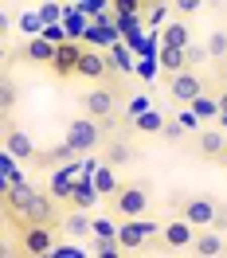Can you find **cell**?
I'll list each match as a JSON object with an SVG mask.
<instances>
[{
    "instance_id": "cell-15",
    "label": "cell",
    "mask_w": 227,
    "mask_h": 258,
    "mask_svg": "<svg viewBox=\"0 0 227 258\" xmlns=\"http://www.w3.org/2000/svg\"><path fill=\"white\" fill-rule=\"evenodd\" d=\"M164 125H168V113H161L157 106H149L145 113L133 117V129H137V133H164Z\"/></svg>"
},
{
    "instance_id": "cell-23",
    "label": "cell",
    "mask_w": 227,
    "mask_h": 258,
    "mask_svg": "<svg viewBox=\"0 0 227 258\" xmlns=\"http://www.w3.org/2000/svg\"><path fill=\"white\" fill-rule=\"evenodd\" d=\"M130 161H133V149L126 145V141L110 145V153H106V164H114V168H118V164H130Z\"/></svg>"
},
{
    "instance_id": "cell-27",
    "label": "cell",
    "mask_w": 227,
    "mask_h": 258,
    "mask_svg": "<svg viewBox=\"0 0 227 258\" xmlns=\"http://www.w3.org/2000/svg\"><path fill=\"white\" fill-rule=\"evenodd\" d=\"M173 8H177L184 20H188V16H196V12L204 8V0H173Z\"/></svg>"
},
{
    "instance_id": "cell-13",
    "label": "cell",
    "mask_w": 227,
    "mask_h": 258,
    "mask_svg": "<svg viewBox=\"0 0 227 258\" xmlns=\"http://www.w3.org/2000/svg\"><path fill=\"white\" fill-rule=\"evenodd\" d=\"M4 149L12 153V157H20V161H32L35 157V145L28 133H20L16 125H4Z\"/></svg>"
},
{
    "instance_id": "cell-26",
    "label": "cell",
    "mask_w": 227,
    "mask_h": 258,
    "mask_svg": "<svg viewBox=\"0 0 227 258\" xmlns=\"http://www.w3.org/2000/svg\"><path fill=\"white\" fill-rule=\"evenodd\" d=\"M75 157H79V153H75V149L67 145V141H63L59 149H55V153H47V161H51V164H71Z\"/></svg>"
},
{
    "instance_id": "cell-18",
    "label": "cell",
    "mask_w": 227,
    "mask_h": 258,
    "mask_svg": "<svg viewBox=\"0 0 227 258\" xmlns=\"http://www.w3.org/2000/svg\"><path fill=\"white\" fill-rule=\"evenodd\" d=\"M94 188L106 196V200H114V192L122 188V180H118V168H114V164H98V168H94Z\"/></svg>"
},
{
    "instance_id": "cell-3",
    "label": "cell",
    "mask_w": 227,
    "mask_h": 258,
    "mask_svg": "<svg viewBox=\"0 0 227 258\" xmlns=\"http://www.w3.org/2000/svg\"><path fill=\"white\" fill-rule=\"evenodd\" d=\"M67 145L75 149V153H90V149L102 145V121L98 117H75L71 125H67Z\"/></svg>"
},
{
    "instance_id": "cell-5",
    "label": "cell",
    "mask_w": 227,
    "mask_h": 258,
    "mask_svg": "<svg viewBox=\"0 0 227 258\" xmlns=\"http://www.w3.org/2000/svg\"><path fill=\"white\" fill-rule=\"evenodd\" d=\"M118 90L114 86H90L86 94H82V110L90 113V117H98V121H110L114 113H118Z\"/></svg>"
},
{
    "instance_id": "cell-28",
    "label": "cell",
    "mask_w": 227,
    "mask_h": 258,
    "mask_svg": "<svg viewBox=\"0 0 227 258\" xmlns=\"http://www.w3.org/2000/svg\"><path fill=\"white\" fill-rule=\"evenodd\" d=\"M141 4H145V0H114V8H118L122 16H133V12L141 8Z\"/></svg>"
},
{
    "instance_id": "cell-30",
    "label": "cell",
    "mask_w": 227,
    "mask_h": 258,
    "mask_svg": "<svg viewBox=\"0 0 227 258\" xmlns=\"http://www.w3.org/2000/svg\"><path fill=\"white\" fill-rule=\"evenodd\" d=\"M0 98H4V113H8V110H12V102H16V90H12V82H4Z\"/></svg>"
},
{
    "instance_id": "cell-6",
    "label": "cell",
    "mask_w": 227,
    "mask_h": 258,
    "mask_svg": "<svg viewBox=\"0 0 227 258\" xmlns=\"http://www.w3.org/2000/svg\"><path fill=\"white\" fill-rule=\"evenodd\" d=\"M20 250L24 254H55V235H51L47 223H28L20 231Z\"/></svg>"
},
{
    "instance_id": "cell-21",
    "label": "cell",
    "mask_w": 227,
    "mask_h": 258,
    "mask_svg": "<svg viewBox=\"0 0 227 258\" xmlns=\"http://www.w3.org/2000/svg\"><path fill=\"white\" fill-rule=\"evenodd\" d=\"M59 43H63V39H59ZM59 43H55V39H32L24 55H28L32 63H51V59H55V47H59Z\"/></svg>"
},
{
    "instance_id": "cell-25",
    "label": "cell",
    "mask_w": 227,
    "mask_h": 258,
    "mask_svg": "<svg viewBox=\"0 0 227 258\" xmlns=\"http://www.w3.org/2000/svg\"><path fill=\"white\" fill-rule=\"evenodd\" d=\"M204 47H208L211 59H227V35H223V32H211Z\"/></svg>"
},
{
    "instance_id": "cell-4",
    "label": "cell",
    "mask_w": 227,
    "mask_h": 258,
    "mask_svg": "<svg viewBox=\"0 0 227 258\" xmlns=\"http://www.w3.org/2000/svg\"><path fill=\"white\" fill-rule=\"evenodd\" d=\"M200 94H204V79L196 75L192 67H184V71H177V75H168V98H173L177 106H192Z\"/></svg>"
},
{
    "instance_id": "cell-32",
    "label": "cell",
    "mask_w": 227,
    "mask_h": 258,
    "mask_svg": "<svg viewBox=\"0 0 227 258\" xmlns=\"http://www.w3.org/2000/svg\"><path fill=\"white\" fill-rule=\"evenodd\" d=\"M219 113H223V117H227V86H223V90H219Z\"/></svg>"
},
{
    "instance_id": "cell-24",
    "label": "cell",
    "mask_w": 227,
    "mask_h": 258,
    "mask_svg": "<svg viewBox=\"0 0 227 258\" xmlns=\"http://www.w3.org/2000/svg\"><path fill=\"white\" fill-rule=\"evenodd\" d=\"M90 250H94L98 258H114V254H126V250H122V242H118V239H94V246H90Z\"/></svg>"
},
{
    "instance_id": "cell-7",
    "label": "cell",
    "mask_w": 227,
    "mask_h": 258,
    "mask_svg": "<svg viewBox=\"0 0 227 258\" xmlns=\"http://www.w3.org/2000/svg\"><path fill=\"white\" fill-rule=\"evenodd\" d=\"M196 231H200V227L188 223L184 215L168 219V223L161 227V242H164V250H188V246L196 242Z\"/></svg>"
},
{
    "instance_id": "cell-34",
    "label": "cell",
    "mask_w": 227,
    "mask_h": 258,
    "mask_svg": "<svg viewBox=\"0 0 227 258\" xmlns=\"http://www.w3.org/2000/svg\"><path fill=\"white\" fill-rule=\"evenodd\" d=\"M223 161H227V153H223Z\"/></svg>"
},
{
    "instance_id": "cell-22",
    "label": "cell",
    "mask_w": 227,
    "mask_h": 258,
    "mask_svg": "<svg viewBox=\"0 0 227 258\" xmlns=\"http://www.w3.org/2000/svg\"><path fill=\"white\" fill-rule=\"evenodd\" d=\"M192 110L200 113V121H211V117L219 113V94H208V90H204V94L192 102Z\"/></svg>"
},
{
    "instance_id": "cell-19",
    "label": "cell",
    "mask_w": 227,
    "mask_h": 258,
    "mask_svg": "<svg viewBox=\"0 0 227 258\" xmlns=\"http://www.w3.org/2000/svg\"><path fill=\"white\" fill-rule=\"evenodd\" d=\"M90 219H94L90 211L75 208V211L63 219V231H67V235H75V239H86V235H90Z\"/></svg>"
},
{
    "instance_id": "cell-8",
    "label": "cell",
    "mask_w": 227,
    "mask_h": 258,
    "mask_svg": "<svg viewBox=\"0 0 227 258\" xmlns=\"http://www.w3.org/2000/svg\"><path fill=\"white\" fill-rule=\"evenodd\" d=\"M180 215L204 231V227H211L215 219H219V204H215V200H208V196H196V200H188V204H184V211H180Z\"/></svg>"
},
{
    "instance_id": "cell-9",
    "label": "cell",
    "mask_w": 227,
    "mask_h": 258,
    "mask_svg": "<svg viewBox=\"0 0 227 258\" xmlns=\"http://www.w3.org/2000/svg\"><path fill=\"white\" fill-rule=\"evenodd\" d=\"M75 75H82V79H106L110 75V55H102L94 47H82L79 63H75Z\"/></svg>"
},
{
    "instance_id": "cell-16",
    "label": "cell",
    "mask_w": 227,
    "mask_h": 258,
    "mask_svg": "<svg viewBox=\"0 0 227 258\" xmlns=\"http://www.w3.org/2000/svg\"><path fill=\"white\" fill-rule=\"evenodd\" d=\"M192 250H196L200 258H219V254H227V242L219 239L215 231H204V235H196Z\"/></svg>"
},
{
    "instance_id": "cell-14",
    "label": "cell",
    "mask_w": 227,
    "mask_h": 258,
    "mask_svg": "<svg viewBox=\"0 0 227 258\" xmlns=\"http://www.w3.org/2000/svg\"><path fill=\"white\" fill-rule=\"evenodd\" d=\"M161 71H168V75H177V71H184V67H192V59H188V47H168V43H161Z\"/></svg>"
},
{
    "instance_id": "cell-10",
    "label": "cell",
    "mask_w": 227,
    "mask_h": 258,
    "mask_svg": "<svg viewBox=\"0 0 227 258\" xmlns=\"http://www.w3.org/2000/svg\"><path fill=\"white\" fill-rule=\"evenodd\" d=\"M98 200H102V192L94 188V176H86V172L79 168V180H75V192H71V200H67V204H71V208H82V211H90V208L98 204Z\"/></svg>"
},
{
    "instance_id": "cell-2",
    "label": "cell",
    "mask_w": 227,
    "mask_h": 258,
    "mask_svg": "<svg viewBox=\"0 0 227 258\" xmlns=\"http://www.w3.org/2000/svg\"><path fill=\"white\" fill-rule=\"evenodd\" d=\"M110 204L122 219H141V215H149V188L137 180H122V188L114 192Z\"/></svg>"
},
{
    "instance_id": "cell-12",
    "label": "cell",
    "mask_w": 227,
    "mask_h": 258,
    "mask_svg": "<svg viewBox=\"0 0 227 258\" xmlns=\"http://www.w3.org/2000/svg\"><path fill=\"white\" fill-rule=\"evenodd\" d=\"M196 149H200V157L215 161V157L227 153V137L219 133V129H200V133H196Z\"/></svg>"
},
{
    "instance_id": "cell-29",
    "label": "cell",
    "mask_w": 227,
    "mask_h": 258,
    "mask_svg": "<svg viewBox=\"0 0 227 258\" xmlns=\"http://www.w3.org/2000/svg\"><path fill=\"white\" fill-rule=\"evenodd\" d=\"M149 106H153L149 98H133V102H130V117H137V113H145Z\"/></svg>"
},
{
    "instance_id": "cell-11",
    "label": "cell",
    "mask_w": 227,
    "mask_h": 258,
    "mask_svg": "<svg viewBox=\"0 0 227 258\" xmlns=\"http://www.w3.org/2000/svg\"><path fill=\"white\" fill-rule=\"evenodd\" d=\"M79 55H82V47L79 43H59L55 47V59H51V71L59 75V79H67V75H75V63H79Z\"/></svg>"
},
{
    "instance_id": "cell-20",
    "label": "cell",
    "mask_w": 227,
    "mask_h": 258,
    "mask_svg": "<svg viewBox=\"0 0 227 258\" xmlns=\"http://www.w3.org/2000/svg\"><path fill=\"white\" fill-rule=\"evenodd\" d=\"M118 227H122L118 211L114 215H94L90 219V239H118Z\"/></svg>"
},
{
    "instance_id": "cell-1",
    "label": "cell",
    "mask_w": 227,
    "mask_h": 258,
    "mask_svg": "<svg viewBox=\"0 0 227 258\" xmlns=\"http://www.w3.org/2000/svg\"><path fill=\"white\" fill-rule=\"evenodd\" d=\"M122 219V215H118ZM161 227L157 219H149V215H141V219H122V227H118V242H122V250L126 254H137V250H145L149 239H161Z\"/></svg>"
},
{
    "instance_id": "cell-17",
    "label": "cell",
    "mask_w": 227,
    "mask_h": 258,
    "mask_svg": "<svg viewBox=\"0 0 227 258\" xmlns=\"http://www.w3.org/2000/svg\"><path fill=\"white\" fill-rule=\"evenodd\" d=\"M161 43H168V47H188V43H192L188 24H184V20H168L161 28Z\"/></svg>"
},
{
    "instance_id": "cell-31",
    "label": "cell",
    "mask_w": 227,
    "mask_h": 258,
    "mask_svg": "<svg viewBox=\"0 0 227 258\" xmlns=\"http://www.w3.org/2000/svg\"><path fill=\"white\" fill-rule=\"evenodd\" d=\"M164 137H173V141H177V137H184V125H180L177 117H173V121L164 125Z\"/></svg>"
},
{
    "instance_id": "cell-33",
    "label": "cell",
    "mask_w": 227,
    "mask_h": 258,
    "mask_svg": "<svg viewBox=\"0 0 227 258\" xmlns=\"http://www.w3.org/2000/svg\"><path fill=\"white\" fill-rule=\"evenodd\" d=\"M223 82H227V71H223Z\"/></svg>"
}]
</instances>
